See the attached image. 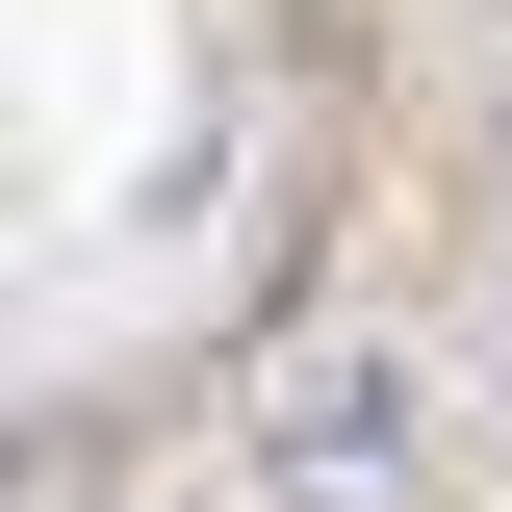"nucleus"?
I'll list each match as a JSON object with an SVG mask.
<instances>
[{
    "label": "nucleus",
    "mask_w": 512,
    "mask_h": 512,
    "mask_svg": "<svg viewBox=\"0 0 512 512\" xmlns=\"http://www.w3.org/2000/svg\"><path fill=\"white\" fill-rule=\"evenodd\" d=\"M487 359H512V333H487Z\"/></svg>",
    "instance_id": "obj_2"
},
{
    "label": "nucleus",
    "mask_w": 512,
    "mask_h": 512,
    "mask_svg": "<svg viewBox=\"0 0 512 512\" xmlns=\"http://www.w3.org/2000/svg\"><path fill=\"white\" fill-rule=\"evenodd\" d=\"M231 487H256V512H436V359L308 333V359L231 410Z\"/></svg>",
    "instance_id": "obj_1"
}]
</instances>
